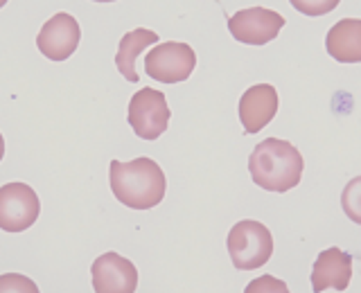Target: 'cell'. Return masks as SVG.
<instances>
[{
  "label": "cell",
  "instance_id": "obj_1",
  "mask_svg": "<svg viewBox=\"0 0 361 293\" xmlns=\"http://www.w3.org/2000/svg\"><path fill=\"white\" fill-rule=\"evenodd\" d=\"M109 183L116 199L133 210L156 208L165 199L167 187L161 165L145 156L131 163L113 161L109 167Z\"/></svg>",
  "mask_w": 361,
  "mask_h": 293
},
{
  "label": "cell",
  "instance_id": "obj_2",
  "mask_svg": "<svg viewBox=\"0 0 361 293\" xmlns=\"http://www.w3.org/2000/svg\"><path fill=\"white\" fill-rule=\"evenodd\" d=\"M302 156L300 151L287 140L280 138H267L259 144L248 158V172L257 187L267 192H285L293 189L300 183L302 176Z\"/></svg>",
  "mask_w": 361,
  "mask_h": 293
},
{
  "label": "cell",
  "instance_id": "obj_3",
  "mask_svg": "<svg viewBox=\"0 0 361 293\" xmlns=\"http://www.w3.org/2000/svg\"><path fill=\"white\" fill-rule=\"evenodd\" d=\"M228 253L237 270H257L274 255V237L264 223L244 219L228 232Z\"/></svg>",
  "mask_w": 361,
  "mask_h": 293
},
{
  "label": "cell",
  "instance_id": "obj_4",
  "mask_svg": "<svg viewBox=\"0 0 361 293\" xmlns=\"http://www.w3.org/2000/svg\"><path fill=\"white\" fill-rule=\"evenodd\" d=\"M197 54L188 43L165 41L156 45L145 56V73L156 82L163 84H178L195 73Z\"/></svg>",
  "mask_w": 361,
  "mask_h": 293
},
{
  "label": "cell",
  "instance_id": "obj_5",
  "mask_svg": "<svg viewBox=\"0 0 361 293\" xmlns=\"http://www.w3.org/2000/svg\"><path fill=\"white\" fill-rule=\"evenodd\" d=\"M127 118L133 133L142 140H158L167 131L172 111L167 106V99L161 90L142 88L129 99Z\"/></svg>",
  "mask_w": 361,
  "mask_h": 293
},
{
  "label": "cell",
  "instance_id": "obj_6",
  "mask_svg": "<svg viewBox=\"0 0 361 293\" xmlns=\"http://www.w3.org/2000/svg\"><path fill=\"white\" fill-rule=\"evenodd\" d=\"M41 203L30 185L14 180L0 187V230L25 232L39 219Z\"/></svg>",
  "mask_w": 361,
  "mask_h": 293
},
{
  "label": "cell",
  "instance_id": "obj_7",
  "mask_svg": "<svg viewBox=\"0 0 361 293\" xmlns=\"http://www.w3.org/2000/svg\"><path fill=\"white\" fill-rule=\"evenodd\" d=\"M282 14L267 7H248L240 9L228 18V30L235 37V41L246 45H264L274 41L280 30L285 27Z\"/></svg>",
  "mask_w": 361,
  "mask_h": 293
},
{
  "label": "cell",
  "instance_id": "obj_8",
  "mask_svg": "<svg viewBox=\"0 0 361 293\" xmlns=\"http://www.w3.org/2000/svg\"><path fill=\"white\" fill-rule=\"evenodd\" d=\"M79 39H82V30H79L77 18L66 14V11H59V14L45 20L37 37V48L50 61H66L68 56L75 54Z\"/></svg>",
  "mask_w": 361,
  "mask_h": 293
},
{
  "label": "cell",
  "instance_id": "obj_9",
  "mask_svg": "<svg viewBox=\"0 0 361 293\" xmlns=\"http://www.w3.org/2000/svg\"><path fill=\"white\" fill-rule=\"evenodd\" d=\"M90 275L97 293H133L138 287V270L118 253L99 255L90 266Z\"/></svg>",
  "mask_w": 361,
  "mask_h": 293
},
{
  "label": "cell",
  "instance_id": "obj_10",
  "mask_svg": "<svg viewBox=\"0 0 361 293\" xmlns=\"http://www.w3.org/2000/svg\"><path fill=\"white\" fill-rule=\"evenodd\" d=\"M278 113V90L271 84L251 86L240 99V120L246 133L262 131Z\"/></svg>",
  "mask_w": 361,
  "mask_h": 293
},
{
  "label": "cell",
  "instance_id": "obj_11",
  "mask_svg": "<svg viewBox=\"0 0 361 293\" xmlns=\"http://www.w3.org/2000/svg\"><path fill=\"white\" fill-rule=\"evenodd\" d=\"M353 278V257L341 248H327L316 257L312 268V291H345Z\"/></svg>",
  "mask_w": 361,
  "mask_h": 293
},
{
  "label": "cell",
  "instance_id": "obj_12",
  "mask_svg": "<svg viewBox=\"0 0 361 293\" xmlns=\"http://www.w3.org/2000/svg\"><path fill=\"white\" fill-rule=\"evenodd\" d=\"M325 48L332 59L341 63H359L361 61V20L343 18L327 32Z\"/></svg>",
  "mask_w": 361,
  "mask_h": 293
},
{
  "label": "cell",
  "instance_id": "obj_13",
  "mask_svg": "<svg viewBox=\"0 0 361 293\" xmlns=\"http://www.w3.org/2000/svg\"><path fill=\"white\" fill-rule=\"evenodd\" d=\"M158 43V34L152 32V30H145V27H138L129 34H124L120 39V45H118V54H116V66L120 75L127 79V82L135 84L138 82V73H135V59H138V54L149 48V45Z\"/></svg>",
  "mask_w": 361,
  "mask_h": 293
},
{
  "label": "cell",
  "instance_id": "obj_14",
  "mask_svg": "<svg viewBox=\"0 0 361 293\" xmlns=\"http://www.w3.org/2000/svg\"><path fill=\"white\" fill-rule=\"evenodd\" d=\"M289 3L293 9L300 11V14L316 18V16H325V14H330V11H334L341 0H289Z\"/></svg>",
  "mask_w": 361,
  "mask_h": 293
},
{
  "label": "cell",
  "instance_id": "obj_15",
  "mask_svg": "<svg viewBox=\"0 0 361 293\" xmlns=\"http://www.w3.org/2000/svg\"><path fill=\"white\" fill-rule=\"evenodd\" d=\"M0 291H27V293H37L39 287L25 275H18V273H9L0 278Z\"/></svg>",
  "mask_w": 361,
  "mask_h": 293
},
{
  "label": "cell",
  "instance_id": "obj_16",
  "mask_svg": "<svg viewBox=\"0 0 361 293\" xmlns=\"http://www.w3.org/2000/svg\"><path fill=\"white\" fill-rule=\"evenodd\" d=\"M257 291H280V293H285V291H289V289H287L285 282H280V280H274V278L264 275V278H259V280L251 282V285L246 287V293H257Z\"/></svg>",
  "mask_w": 361,
  "mask_h": 293
},
{
  "label": "cell",
  "instance_id": "obj_17",
  "mask_svg": "<svg viewBox=\"0 0 361 293\" xmlns=\"http://www.w3.org/2000/svg\"><path fill=\"white\" fill-rule=\"evenodd\" d=\"M3 156H5V138L0 135V161H3Z\"/></svg>",
  "mask_w": 361,
  "mask_h": 293
},
{
  "label": "cell",
  "instance_id": "obj_18",
  "mask_svg": "<svg viewBox=\"0 0 361 293\" xmlns=\"http://www.w3.org/2000/svg\"><path fill=\"white\" fill-rule=\"evenodd\" d=\"M95 3H113V0H95Z\"/></svg>",
  "mask_w": 361,
  "mask_h": 293
},
{
  "label": "cell",
  "instance_id": "obj_19",
  "mask_svg": "<svg viewBox=\"0 0 361 293\" xmlns=\"http://www.w3.org/2000/svg\"><path fill=\"white\" fill-rule=\"evenodd\" d=\"M7 5V0H0V7H5Z\"/></svg>",
  "mask_w": 361,
  "mask_h": 293
}]
</instances>
